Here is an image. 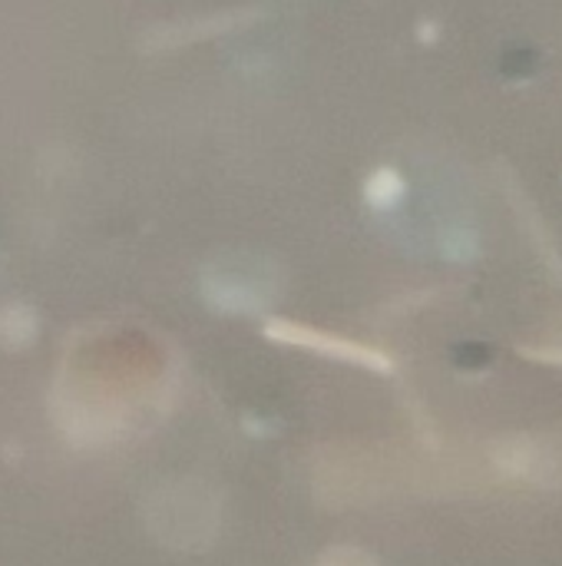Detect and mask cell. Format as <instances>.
<instances>
[{"mask_svg": "<svg viewBox=\"0 0 562 566\" xmlns=\"http://www.w3.org/2000/svg\"><path fill=\"white\" fill-rule=\"evenodd\" d=\"M265 335L282 342V345H291V348H305V352H315V355H325V358H335V361H348V365H361L368 371H391V358L371 345H361V342H351V338H341L335 332H321V328H311V325H301V322H288V318H275L265 325Z\"/></svg>", "mask_w": 562, "mask_h": 566, "instance_id": "cell-1", "label": "cell"}, {"mask_svg": "<svg viewBox=\"0 0 562 566\" xmlns=\"http://www.w3.org/2000/svg\"><path fill=\"white\" fill-rule=\"evenodd\" d=\"M494 464L530 484H560L562 481V454L553 441L543 438H510L500 441L494 451Z\"/></svg>", "mask_w": 562, "mask_h": 566, "instance_id": "cell-2", "label": "cell"}, {"mask_svg": "<svg viewBox=\"0 0 562 566\" xmlns=\"http://www.w3.org/2000/svg\"><path fill=\"white\" fill-rule=\"evenodd\" d=\"M0 338L7 345H26L33 338V312H26L20 305L17 308H7L0 315Z\"/></svg>", "mask_w": 562, "mask_h": 566, "instance_id": "cell-3", "label": "cell"}, {"mask_svg": "<svg viewBox=\"0 0 562 566\" xmlns=\"http://www.w3.org/2000/svg\"><path fill=\"white\" fill-rule=\"evenodd\" d=\"M315 566H381V560L374 554L361 551V547L341 544V547H328Z\"/></svg>", "mask_w": 562, "mask_h": 566, "instance_id": "cell-4", "label": "cell"}, {"mask_svg": "<svg viewBox=\"0 0 562 566\" xmlns=\"http://www.w3.org/2000/svg\"><path fill=\"white\" fill-rule=\"evenodd\" d=\"M401 192V182H397V176L394 172H378L374 179H371V186H368V199L374 202V206H388L394 196Z\"/></svg>", "mask_w": 562, "mask_h": 566, "instance_id": "cell-5", "label": "cell"}]
</instances>
